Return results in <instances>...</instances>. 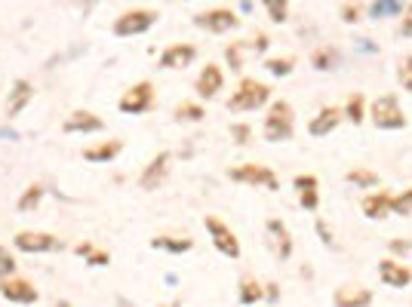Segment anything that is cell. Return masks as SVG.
<instances>
[{"label":"cell","mask_w":412,"mask_h":307,"mask_svg":"<svg viewBox=\"0 0 412 307\" xmlns=\"http://www.w3.org/2000/svg\"><path fill=\"white\" fill-rule=\"evenodd\" d=\"M296 133V111L289 101H274V105L268 108L265 114V126H261V135H265V142L271 145H280V142H289Z\"/></svg>","instance_id":"6da1fadb"},{"label":"cell","mask_w":412,"mask_h":307,"mask_svg":"<svg viewBox=\"0 0 412 307\" xmlns=\"http://www.w3.org/2000/svg\"><path fill=\"white\" fill-rule=\"evenodd\" d=\"M268 101H271V86H268V83H261L256 77H246V80H240V86L231 92L228 111H231V114H246V111L265 108Z\"/></svg>","instance_id":"7a4b0ae2"},{"label":"cell","mask_w":412,"mask_h":307,"mask_svg":"<svg viewBox=\"0 0 412 307\" xmlns=\"http://www.w3.org/2000/svg\"><path fill=\"white\" fill-rule=\"evenodd\" d=\"M367 117L372 120V126H376V129H388V133L406 126V114H403V108H400L397 92H385V96H379L369 105V114Z\"/></svg>","instance_id":"3957f363"},{"label":"cell","mask_w":412,"mask_h":307,"mask_svg":"<svg viewBox=\"0 0 412 307\" xmlns=\"http://www.w3.org/2000/svg\"><path fill=\"white\" fill-rule=\"evenodd\" d=\"M228 179L237 182V184H249V188H265V191L280 188L277 172L265 163H240V166H234V169H228Z\"/></svg>","instance_id":"277c9868"},{"label":"cell","mask_w":412,"mask_h":307,"mask_svg":"<svg viewBox=\"0 0 412 307\" xmlns=\"http://www.w3.org/2000/svg\"><path fill=\"white\" fill-rule=\"evenodd\" d=\"M157 18H161L157 9H145V6L126 9V13H120L114 18V34L117 37H139V34H145L148 28L157 22Z\"/></svg>","instance_id":"5b68a950"},{"label":"cell","mask_w":412,"mask_h":307,"mask_svg":"<svg viewBox=\"0 0 412 307\" xmlns=\"http://www.w3.org/2000/svg\"><path fill=\"white\" fill-rule=\"evenodd\" d=\"M117 108H120V114H145V111H151L154 108V83L151 80H139L133 83L124 96H120L117 101Z\"/></svg>","instance_id":"8992f818"},{"label":"cell","mask_w":412,"mask_h":307,"mask_svg":"<svg viewBox=\"0 0 412 307\" xmlns=\"http://www.w3.org/2000/svg\"><path fill=\"white\" fill-rule=\"evenodd\" d=\"M203 228H206V234H210L212 240V246L219 249L222 255H228V258H240V240L237 234L224 225L222 218H215V216H206L203 218Z\"/></svg>","instance_id":"52a82bcc"},{"label":"cell","mask_w":412,"mask_h":307,"mask_svg":"<svg viewBox=\"0 0 412 307\" xmlns=\"http://www.w3.org/2000/svg\"><path fill=\"white\" fill-rule=\"evenodd\" d=\"M13 246L18 252H31V255H43V252H55L62 249V240L46 234V230H18L13 237Z\"/></svg>","instance_id":"ba28073f"},{"label":"cell","mask_w":412,"mask_h":307,"mask_svg":"<svg viewBox=\"0 0 412 307\" xmlns=\"http://www.w3.org/2000/svg\"><path fill=\"white\" fill-rule=\"evenodd\" d=\"M194 25L203 28V31H210V34H228L234 28H240V18L234 9L215 6V9H206V13L194 16Z\"/></svg>","instance_id":"9c48e42d"},{"label":"cell","mask_w":412,"mask_h":307,"mask_svg":"<svg viewBox=\"0 0 412 307\" xmlns=\"http://www.w3.org/2000/svg\"><path fill=\"white\" fill-rule=\"evenodd\" d=\"M0 295H4L6 301H16V304H34L40 298V292L34 289L31 280H25V277H0Z\"/></svg>","instance_id":"30bf717a"},{"label":"cell","mask_w":412,"mask_h":307,"mask_svg":"<svg viewBox=\"0 0 412 307\" xmlns=\"http://www.w3.org/2000/svg\"><path fill=\"white\" fill-rule=\"evenodd\" d=\"M170 163H173L170 151H161L157 157H151V163H148L142 169V175H139V188H142V191H157L166 182V175H170Z\"/></svg>","instance_id":"8fae6325"},{"label":"cell","mask_w":412,"mask_h":307,"mask_svg":"<svg viewBox=\"0 0 412 307\" xmlns=\"http://www.w3.org/2000/svg\"><path fill=\"white\" fill-rule=\"evenodd\" d=\"M65 133H80V135H90V133H102L105 129V120H102L99 114H92V111H71L68 117H65L62 123Z\"/></svg>","instance_id":"7c38bea8"},{"label":"cell","mask_w":412,"mask_h":307,"mask_svg":"<svg viewBox=\"0 0 412 307\" xmlns=\"http://www.w3.org/2000/svg\"><path fill=\"white\" fill-rule=\"evenodd\" d=\"M265 230H268V240H271V249L280 262H286L293 255V237H289V228L283 225L280 218H268L265 221Z\"/></svg>","instance_id":"4fadbf2b"},{"label":"cell","mask_w":412,"mask_h":307,"mask_svg":"<svg viewBox=\"0 0 412 307\" xmlns=\"http://www.w3.org/2000/svg\"><path fill=\"white\" fill-rule=\"evenodd\" d=\"M379 277H381V283H385V286H391V289H403V286L412 283V271L403 262H397V258H381V262H379Z\"/></svg>","instance_id":"5bb4252c"},{"label":"cell","mask_w":412,"mask_h":307,"mask_svg":"<svg viewBox=\"0 0 412 307\" xmlns=\"http://www.w3.org/2000/svg\"><path fill=\"white\" fill-rule=\"evenodd\" d=\"M293 188L298 191V203H302V209L317 212V206H320V182H317V175H311V172L296 175Z\"/></svg>","instance_id":"9a60e30c"},{"label":"cell","mask_w":412,"mask_h":307,"mask_svg":"<svg viewBox=\"0 0 412 307\" xmlns=\"http://www.w3.org/2000/svg\"><path fill=\"white\" fill-rule=\"evenodd\" d=\"M224 86V74L219 65H206V68L197 74V80H194V92H197L200 99H215Z\"/></svg>","instance_id":"2e32d148"},{"label":"cell","mask_w":412,"mask_h":307,"mask_svg":"<svg viewBox=\"0 0 412 307\" xmlns=\"http://www.w3.org/2000/svg\"><path fill=\"white\" fill-rule=\"evenodd\" d=\"M194 59H197V50H194L191 43H173L170 50L161 55V68L163 71H182V68H188Z\"/></svg>","instance_id":"e0dca14e"},{"label":"cell","mask_w":412,"mask_h":307,"mask_svg":"<svg viewBox=\"0 0 412 307\" xmlns=\"http://www.w3.org/2000/svg\"><path fill=\"white\" fill-rule=\"evenodd\" d=\"M345 120V111L342 108H320L317 111V117L308 123V133H311L314 138H323V135H330V133H335V126H339Z\"/></svg>","instance_id":"ac0fdd59"},{"label":"cell","mask_w":412,"mask_h":307,"mask_svg":"<svg viewBox=\"0 0 412 307\" xmlns=\"http://www.w3.org/2000/svg\"><path fill=\"white\" fill-rule=\"evenodd\" d=\"M360 209H363V216L372 218V221L388 218L391 216V194L388 191H369L367 197H363Z\"/></svg>","instance_id":"d6986e66"},{"label":"cell","mask_w":412,"mask_h":307,"mask_svg":"<svg viewBox=\"0 0 412 307\" xmlns=\"http://www.w3.org/2000/svg\"><path fill=\"white\" fill-rule=\"evenodd\" d=\"M34 99V86L28 80H16L13 89H9V99H6V117H18L22 111L31 105Z\"/></svg>","instance_id":"ffe728a7"},{"label":"cell","mask_w":412,"mask_h":307,"mask_svg":"<svg viewBox=\"0 0 412 307\" xmlns=\"http://www.w3.org/2000/svg\"><path fill=\"white\" fill-rule=\"evenodd\" d=\"M332 301L339 307H367L372 304V292L367 286H339L332 292Z\"/></svg>","instance_id":"44dd1931"},{"label":"cell","mask_w":412,"mask_h":307,"mask_svg":"<svg viewBox=\"0 0 412 307\" xmlns=\"http://www.w3.org/2000/svg\"><path fill=\"white\" fill-rule=\"evenodd\" d=\"M120 151H124V142H120V138H108V142H102V145L83 147V160L87 163H111L120 157Z\"/></svg>","instance_id":"7402d4cb"},{"label":"cell","mask_w":412,"mask_h":307,"mask_svg":"<svg viewBox=\"0 0 412 307\" xmlns=\"http://www.w3.org/2000/svg\"><path fill=\"white\" fill-rule=\"evenodd\" d=\"M151 249H163V252H170V255H182V252H191L194 249V240L191 237H154Z\"/></svg>","instance_id":"603a6c76"},{"label":"cell","mask_w":412,"mask_h":307,"mask_svg":"<svg viewBox=\"0 0 412 307\" xmlns=\"http://www.w3.org/2000/svg\"><path fill=\"white\" fill-rule=\"evenodd\" d=\"M265 298V286H261L256 277H243L240 280V289H237V301L240 304H256Z\"/></svg>","instance_id":"cb8c5ba5"},{"label":"cell","mask_w":412,"mask_h":307,"mask_svg":"<svg viewBox=\"0 0 412 307\" xmlns=\"http://www.w3.org/2000/svg\"><path fill=\"white\" fill-rule=\"evenodd\" d=\"M345 120H351L354 126H360L367 120V99L360 92H351L348 96V105H345Z\"/></svg>","instance_id":"d4e9b609"},{"label":"cell","mask_w":412,"mask_h":307,"mask_svg":"<svg viewBox=\"0 0 412 307\" xmlns=\"http://www.w3.org/2000/svg\"><path fill=\"white\" fill-rule=\"evenodd\" d=\"M43 188L40 184H28L25 188V194L18 197V212H34L37 206H40V200H43Z\"/></svg>","instance_id":"484cf974"},{"label":"cell","mask_w":412,"mask_h":307,"mask_svg":"<svg viewBox=\"0 0 412 307\" xmlns=\"http://www.w3.org/2000/svg\"><path fill=\"white\" fill-rule=\"evenodd\" d=\"M351 184H357V188H376L379 184V175L372 172V169H363V166H354V169H348V175H345Z\"/></svg>","instance_id":"4316f807"},{"label":"cell","mask_w":412,"mask_h":307,"mask_svg":"<svg viewBox=\"0 0 412 307\" xmlns=\"http://www.w3.org/2000/svg\"><path fill=\"white\" fill-rule=\"evenodd\" d=\"M335 62H339V52L330 50V46H320V50H314V55H311V65L317 71H330V68H335Z\"/></svg>","instance_id":"83f0119b"},{"label":"cell","mask_w":412,"mask_h":307,"mask_svg":"<svg viewBox=\"0 0 412 307\" xmlns=\"http://www.w3.org/2000/svg\"><path fill=\"white\" fill-rule=\"evenodd\" d=\"M261 4H265L271 22H277V25L286 22V16H289V0H261Z\"/></svg>","instance_id":"f1b7e54d"},{"label":"cell","mask_w":412,"mask_h":307,"mask_svg":"<svg viewBox=\"0 0 412 307\" xmlns=\"http://www.w3.org/2000/svg\"><path fill=\"white\" fill-rule=\"evenodd\" d=\"M397 13H403V0H376L372 4V18H385Z\"/></svg>","instance_id":"f546056e"},{"label":"cell","mask_w":412,"mask_h":307,"mask_svg":"<svg viewBox=\"0 0 412 307\" xmlns=\"http://www.w3.org/2000/svg\"><path fill=\"white\" fill-rule=\"evenodd\" d=\"M175 117L179 120H188V123H200V120L206 117V111L200 105H194V101H182L179 108H175Z\"/></svg>","instance_id":"4dcf8cb0"},{"label":"cell","mask_w":412,"mask_h":307,"mask_svg":"<svg viewBox=\"0 0 412 307\" xmlns=\"http://www.w3.org/2000/svg\"><path fill=\"white\" fill-rule=\"evenodd\" d=\"M391 216H412V188L397 194V197H391Z\"/></svg>","instance_id":"1f68e13d"},{"label":"cell","mask_w":412,"mask_h":307,"mask_svg":"<svg viewBox=\"0 0 412 307\" xmlns=\"http://www.w3.org/2000/svg\"><path fill=\"white\" fill-rule=\"evenodd\" d=\"M293 59L289 55H283V59H268L265 62V68H268V74H274V77H289L293 74Z\"/></svg>","instance_id":"d6a6232c"},{"label":"cell","mask_w":412,"mask_h":307,"mask_svg":"<svg viewBox=\"0 0 412 307\" xmlns=\"http://www.w3.org/2000/svg\"><path fill=\"white\" fill-rule=\"evenodd\" d=\"M243 50H246V40L231 43L228 50H224V55H228V62H231V71H240V65H243Z\"/></svg>","instance_id":"836d02e7"},{"label":"cell","mask_w":412,"mask_h":307,"mask_svg":"<svg viewBox=\"0 0 412 307\" xmlns=\"http://www.w3.org/2000/svg\"><path fill=\"white\" fill-rule=\"evenodd\" d=\"M397 80H400V86H403L406 92H412V55H406V59L400 62V68H397Z\"/></svg>","instance_id":"e575fe53"},{"label":"cell","mask_w":412,"mask_h":307,"mask_svg":"<svg viewBox=\"0 0 412 307\" xmlns=\"http://www.w3.org/2000/svg\"><path fill=\"white\" fill-rule=\"evenodd\" d=\"M231 135H234V142H237L240 147H246V145L252 142V129H249L246 123H234V126H231Z\"/></svg>","instance_id":"d590c367"},{"label":"cell","mask_w":412,"mask_h":307,"mask_svg":"<svg viewBox=\"0 0 412 307\" xmlns=\"http://www.w3.org/2000/svg\"><path fill=\"white\" fill-rule=\"evenodd\" d=\"M9 274H16V258L9 255L6 246H0V277H9Z\"/></svg>","instance_id":"8d00e7d4"},{"label":"cell","mask_w":412,"mask_h":307,"mask_svg":"<svg viewBox=\"0 0 412 307\" xmlns=\"http://www.w3.org/2000/svg\"><path fill=\"white\" fill-rule=\"evenodd\" d=\"M87 264H90V267H105V264H111V252L92 246V252L87 255Z\"/></svg>","instance_id":"74e56055"},{"label":"cell","mask_w":412,"mask_h":307,"mask_svg":"<svg viewBox=\"0 0 412 307\" xmlns=\"http://www.w3.org/2000/svg\"><path fill=\"white\" fill-rule=\"evenodd\" d=\"M342 22H348V25L360 22V6L357 4H345L342 6Z\"/></svg>","instance_id":"f35d334b"},{"label":"cell","mask_w":412,"mask_h":307,"mask_svg":"<svg viewBox=\"0 0 412 307\" xmlns=\"http://www.w3.org/2000/svg\"><path fill=\"white\" fill-rule=\"evenodd\" d=\"M400 31H403L406 37H412V4L403 9V25H400Z\"/></svg>","instance_id":"ab89813d"},{"label":"cell","mask_w":412,"mask_h":307,"mask_svg":"<svg viewBox=\"0 0 412 307\" xmlns=\"http://www.w3.org/2000/svg\"><path fill=\"white\" fill-rule=\"evenodd\" d=\"M317 234H320V240H323V243H326V246H330V243H332V230H330V228H326V221H323V218H320V221H317Z\"/></svg>","instance_id":"60d3db41"},{"label":"cell","mask_w":412,"mask_h":307,"mask_svg":"<svg viewBox=\"0 0 412 307\" xmlns=\"http://www.w3.org/2000/svg\"><path fill=\"white\" fill-rule=\"evenodd\" d=\"M265 298H268V301H277V298H280L277 283H268V286H265Z\"/></svg>","instance_id":"b9f144b4"},{"label":"cell","mask_w":412,"mask_h":307,"mask_svg":"<svg viewBox=\"0 0 412 307\" xmlns=\"http://www.w3.org/2000/svg\"><path fill=\"white\" fill-rule=\"evenodd\" d=\"M409 249H412V243H400V240H391V252H409Z\"/></svg>","instance_id":"7bdbcfd3"},{"label":"cell","mask_w":412,"mask_h":307,"mask_svg":"<svg viewBox=\"0 0 412 307\" xmlns=\"http://www.w3.org/2000/svg\"><path fill=\"white\" fill-rule=\"evenodd\" d=\"M74 252H77V255H83V258H87V255L92 252V243H80V246H74Z\"/></svg>","instance_id":"ee69618b"}]
</instances>
